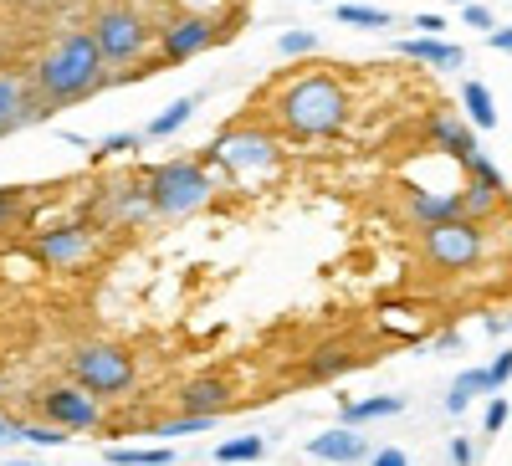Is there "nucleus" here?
<instances>
[{
	"label": "nucleus",
	"mask_w": 512,
	"mask_h": 466,
	"mask_svg": "<svg viewBox=\"0 0 512 466\" xmlns=\"http://www.w3.org/2000/svg\"><path fill=\"white\" fill-rule=\"evenodd\" d=\"M400 410H405V400H400V395H379V400H354V405H344V420H349V426H359V420L400 415Z\"/></svg>",
	"instance_id": "nucleus-19"
},
{
	"label": "nucleus",
	"mask_w": 512,
	"mask_h": 466,
	"mask_svg": "<svg viewBox=\"0 0 512 466\" xmlns=\"http://www.w3.org/2000/svg\"><path fill=\"white\" fill-rule=\"evenodd\" d=\"M93 257V236L82 226H52L36 236V262H47L57 272H72V267H88Z\"/></svg>",
	"instance_id": "nucleus-9"
},
{
	"label": "nucleus",
	"mask_w": 512,
	"mask_h": 466,
	"mask_svg": "<svg viewBox=\"0 0 512 466\" xmlns=\"http://www.w3.org/2000/svg\"><path fill=\"white\" fill-rule=\"evenodd\" d=\"M308 451L323 456V461H359L369 446H364V436H359L354 426H344V431H323V436H313Z\"/></svg>",
	"instance_id": "nucleus-16"
},
{
	"label": "nucleus",
	"mask_w": 512,
	"mask_h": 466,
	"mask_svg": "<svg viewBox=\"0 0 512 466\" xmlns=\"http://www.w3.org/2000/svg\"><path fill=\"white\" fill-rule=\"evenodd\" d=\"M374 466H410V456H405L400 446H384V451L374 456Z\"/></svg>",
	"instance_id": "nucleus-35"
},
{
	"label": "nucleus",
	"mask_w": 512,
	"mask_h": 466,
	"mask_svg": "<svg viewBox=\"0 0 512 466\" xmlns=\"http://www.w3.org/2000/svg\"><path fill=\"white\" fill-rule=\"evenodd\" d=\"M93 36H98L103 62H108L113 72H123L128 62H139V57H144L149 26H144V16H139V11H128V6H108V11L98 16Z\"/></svg>",
	"instance_id": "nucleus-5"
},
{
	"label": "nucleus",
	"mask_w": 512,
	"mask_h": 466,
	"mask_svg": "<svg viewBox=\"0 0 512 466\" xmlns=\"http://www.w3.org/2000/svg\"><path fill=\"white\" fill-rule=\"evenodd\" d=\"M405 57H415V62H431V67H446V72H461V62H466V52L461 47H451V41H441V36H410L405 47H400Z\"/></svg>",
	"instance_id": "nucleus-15"
},
{
	"label": "nucleus",
	"mask_w": 512,
	"mask_h": 466,
	"mask_svg": "<svg viewBox=\"0 0 512 466\" xmlns=\"http://www.w3.org/2000/svg\"><path fill=\"white\" fill-rule=\"evenodd\" d=\"M108 461L113 466H169V461H175V451H169V446H149V451L118 446V451H108Z\"/></svg>",
	"instance_id": "nucleus-21"
},
{
	"label": "nucleus",
	"mask_w": 512,
	"mask_h": 466,
	"mask_svg": "<svg viewBox=\"0 0 512 466\" xmlns=\"http://www.w3.org/2000/svg\"><path fill=\"white\" fill-rule=\"evenodd\" d=\"M441 26H446L441 16H420V31H425V36H441Z\"/></svg>",
	"instance_id": "nucleus-40"
},
{
	"label": "nucleus",
	"mask_w": 512,
	"mask_h": 466,
	"mask_svg": "<svg viewBox=\"0 0 512 466\" xmlns=\"http://www.w3.org/2000/svg\"><path fill=\"white\" fill-rule=\"evenodd\" d=\"M466 405H472V400H466V395H461V390H451V395H446V410H451V415H461V410H466Z\"/></svg>",
	"instance_id": "nucleus-39"
},
{
	"label": "nucleus",
	"mask_w": 512,
	"mask_h": 466,
	"mask_svg": "<svg viewBox=\"0 0 512 466\" xmlns=\"http://www.w3.org/2000/svg\"><path fill=\"white\" fill-rule=\"evenodd\" d=\"M180 405H185V415H216V410H226V405H231V379H221V374L190 379L185 395H180Z\"/></svg>",
	"instance_id": "nucleus-13"
},
{
	"label": "nucleus",
	"mask_w": 512,
	"mask_h": 466,
	"mask_svg": "<svg viewBox=\"0 0 512 466\" xmlns=\"http://www.w3.org/2000/svg\"><path fill=\"white\" fill-rule=\"evenodd\" d=\"M134 144H139V134H113V139H108V144H103L98 154H103V159H108V154H128Z\"/></svg>",
	"instance_id": "nucleus-32"
},
{
	"label": "nucleus",
	"mask_w": 512,
	"mask_h": 466,
	"mask_svg": "<svg viewBox=\"0 0 512 466\" xmlns=\"http://www.w3.org/2000/svg\"><path fill=\"white\" fill-rule=\"evenodd\" d=\"M190 113H195V98H180V103H169L154 123H149V139H164V134H175V129H185V123H190Z\"/></svg>",
	"instance_id": "nucleus-20"
},
{
	"label": "nucleus",
	"mask_w": 512,
	"mask_h": 466,
	"mask_svg": "<svg viewBox=\"0 0 512 466\" xmlns=\"http://www.w3.org/2000/svg\"><path fill=\"white\" fill-rule=\"evenodd\" d=\"M47 113H52L47 98H36L16 72H0V139L26 129V123H41Z\"/></svg>",
	"instance_id": "nucleus-8"
},
{
	"label": "nucleus",
	"mask_w": 512,
	"mask_h": 466,
	"mask_svg": "<svg viewBox=\"0 0 512 466\" xmlns=\"http://www.w3.org/2000/svg\"><path fill=\"white\" fill-rule=\"evenodd\" d=\"M456 390L472 400V395H497V379H492V369H466L461 379H456Z\"/></svg>",
	"instance_id": "nucleus-24"
},
{
	"label": "nucleus",
	"mask_w": 512,
	"mask_h": 466,
	"mask_svg": "<svg viewBox=\"0 0 512 466\" xmlns=\"http://www.w3.org/2000/svg\"><path fill=\"white\" fill-rule=\"evenodd\" d=\"M425 134H431V144H436L441 154H451L456 164H466V159H472V154H482V149H477V134L466 129V123L446 118V113H436L431 123H425Z\"/></svg>",
	"instance_id": "nucleus-12"
},
{
	"label": "nucleus",
	"mask_w": 512,
	"mask_h": 466,
	"mask_svg": "<svg viewBox=\"0 0 512 466\" xmlns=\"http://www.w3.org/2000/svg\"><path fill=\"white\" fill-rule=\"evenodd\" d=\"M205 159L231 164L236 175H256V169H272L277 164V144L267 134H256V129H231V134H221L216 144H210Z\"/></svg>",
	"instance_id": "nucleus-7"
},
{
	"label": "nucleus",
	"mask_w": 512,
	"mask_h": 466,
	"mask_svg": "<svg viewBox=\"0 0 512 466\" xmlns=\"http://www.w3.org/2000/svg\"><path fill=\"white\" fill-rule=\"evenodd\" d=\"M41 410H47V420H57L62 431H88V426H98V395L93 390H82V385H62V390H52L47 400H41Z\"/></svg>",
	"instance_id": "nucleus-10"
},
{
	"label": "nucleus",
	"mask_w": 512,
	"mask_h": 466,
	"mask_svg": "<svg viewBox=\"0 0 512 466\" xmlns=\"http://www.w3.org/2000/svg\"><path fill=\"white\" fill-rule=\"evenodd\" d=\"M277 118L287 123L292 134L303 139H323V134H338V123L349 118V93L344 82L328 77V72H308L282 88L277 98Z\"/></svg>",
	"instance_id": "nucleus-2"
},
{
	"label": "nucleus",
	"mask_w": 512,
	"mask_h": 466,
	"mask_svg": "<svg viewBox=\"0 0 512 466\" xmlns=\"http://www.w3.org/2000/svg\"><path fill=\"white\" fill-rule=\"evenodd\" d=\"M492 379H497V390H502L507 379H512V349H502V354L492 359Z\"/></svg>",
	"instance_id": "nucleus-33"
},
{
	"label": "nucleus",
	"mask_w": 512,
	"mask_h": 466,
	"mask_svg": "<svg viewBox=\"0 0 512 466\" xmlns=\"http://www.w3.org/2000/svg\"><path fill=\"white\" fill-rule=\"evenodd\" d=\"M338 21H344V26L384 31V26H390V11H379V6H338Z\"/></svg>",
	"instance_id": "nucleus-23"
},
{
	"label": "nucleus",
	"mask_w": 512,
	"mask_h": 466,
	"mask_svg": "<svg viewBox=\"0 0 512 466\" xmlns=\"http://www.w3.org/2000/svg\"><path fill=\"white\" fill-rule=\"evenodd\" d=\"M16 466H36V461H16Z\"/></svg>",
	"instance_id": "nucleus-41"
},
{
	"label": "nucleus",
	"mask_w": 512,
	"mask_h": 466,
	"mask_svg": "<svg viewBox=\"0 0 512 466\" xmlns=\"http://www.w3.org/2000/svg\"><path fill=\"white\" fill-rule=\"evenodd\" d=\"M216 41V26L205 16H180L175 26L164 31V62H190L195 52H205Z\"/></svg>",
	"instance_id": "nucleus-11"
},
{
	"label": "nucleus",
	"mask_w": 512,
	"mask_h": 466,
	"mask_svg": "<svg viewBox=\"0 0 512 466\" xmlns=\"http://www.w3.org/2000/svg\"><path fill=\"white\" fill-rule=\"evenodd\" d=\"M451 461H456V466H472V441H466V436L451 441Z\"/></svg>",
	"instance_id": "nucleus-36"
},
{
	"label": "nucleus",
	"mask_w": 512,
	"mask_h": 466,
	"mask_svg": "<svg viewBox=\"0 0 512 466\" xmlns=\"http://www.w3.org/2000/svg\"><path fill=\"white\" fill-rule=\"evenodd\" d=\"M492 47H497V52H512V26H502V31H492Z\"/></svg>",
	"instance_id": "nucleus-37"
},
{
	"label": "nucleus",
	"mask_w": 512,
	"mask_h": 466,
	"mask_svg": "<svg viewBox=\"0 0 512 466\" xmlns=\"http://www.w3.org/2000/svg\"><path fill=\"white\" fill-rule=\"evenodd\" d=\"M21 441H31V446H62L67 431L62 426H21Z\"/></svg>",
	"instance_id": "nucleus-28"
},
{
	"label": "nucleus",
	"mask_w": 512,
	"mask_h": 466,
	"mask_svg": "<svg viewBox=\"0 0 512 466\" xmlns=\"http://www.w3.org/2000/svg\"><path fill=\"white\" fill-rule=\"evenodd\" d=\"M205 426H210V415H185V420H164V426H154V436L159 441H175V436H195Z\"/></svg>",
	"instance_id": "nucleus-25"
},
{
	"label": "nucleus",
	"mask_w": 512,
	"mask_h": 466,
	"mask_svg": "<svg viewBox=\"0 0 512 466\" xmlns=\"http://www.w3.org/2000/svg\"><path fill=\"white\" fill-rule=\"evenodd\" d=\"M466 169V180H482V185H492V190H502V169L487 159V154H472V159H466L461 164Z\"/></svg>",
	"instance_id": "nucleus-27"
},
{
	"label": "nucleus",
	"mask_w": 512,
	"mask_h": 466,
	"mask_svg": "<svg viewBox=\"0 0 512 466\" xmlns=\"http://www.w3.org/2000/svg\"><path fill=\"white\" fill-rule=\"evenodd\" d=\"M256 456H262V441L256 436H236V441L216 446V461H256Z\"/></svg>",
	"instance_id": "nucleus-26"
},
{
	"label": "nucleus",
	"mask_w": 512,
	"mask_h": 466,
	"mask_svg": "<svg viewBox=\"0 0 512 466\" xmlns=\"http://www.w3.org/2000/svg\"><path fill=\"white\" fill-rule=\"evenodd\" d=\"M461 16H466V26H477V31H492V11H487V6H466Z\"/></svg>",
	"instance_id": "nucleus-34"
},
{
	"label": "nucleus",
	"mask_w": 512,
	"mask_h": 466,
	"mask_svg": "<svg viewBox=\"0 0 512 466\" xmlns=\"http://www.w3.org/2000/svg\"><path fill=\"white\" fill-rule=\"evenodd\" d=\"M21 221V190H0V231H11Z\"/></svg>",
	"instance_id": "nucleus-29"
},
{
	"label": "nucleus",
	"mask_w": 512,
	"mask_h": 466,
	"mask_svg": "<svg viewBox=\"0 0 512 466\" xmlns=\"http://www.w3.org/2000/svg\"><path fill=\"white\" fill-rule=\"evenodd\" d=\"M410 216L420 226H446V221H466V205H461V190L451 195H410Z\"/></svg>",
	"instance_id": "nucleus-14"
},
{
	"label": "nucleus",
	"mask_w": 512,
	"mask_h": 466,
	"mask_svg": "<svg viewBox=\"0 0 512 466\" xmlns=\"http://www.w3.org/2000/svg\"><path fill=\"white\" fill-rule=\"evenodd\" d=\"M507 323H512V318H507Z\"/></svg>",
	"instance_id": "nucleus-43"
},
{
	"label": "nucleus",
	"mask_w": 512,
	"mask_h": 466,
	"mask_svg": "<svg viewBox=\"0 0 512 466\" xmlns=\"http://www.w3.org/2000/svg\"><path fill=\"white\" fill-rule=\"evenodd\" d=\"M344 369H354V349L338 344V338H328V344L308 359V379H338Z\"/></svg>",
	"instance_id": "nucleus-17"
},
{
	"label": "nucleus",
	"mask_w": 512,
	"mask_h": 466,
	"mask_svg": "<svg viewBox=\"0 0 512 466\" xmlns=\"http://www.w3.org/2000/svg\"><path fill=\"white\" fill-rule=\"evenodd\" d=\"M118 77L123 72H113L103 62V52H98V36L72 31L47 52V62L36 67V88L47 93L52 108H62V103H77V98H93L98 88H108V82H118Z\"/></svg>",
	"instance_id": "nucleus-1"
},
{
	"label": "nucleus",
	"mask_w": 512,
	"mask_h": 466,
	"mask_svg": "<svg viewBox=\"0 0 512 466\" xmlns=\"http://www.w3.org/2000/svg\"><path fill=\"white\" fill-rule=\"evenodd\" d=\"M497 195L502 190H492V185H482V180H472L461 190V205H466V221H477V216H487V210L497 205Z\"/></svg>",
	"instance_id": "nucleus-22"
},
{
	"label": "nucleus",
	"mask_w": 512,
	"mask_h": 466,
	"mask_svg": "<svg viewBox=\"0 0 512 466\" xmlns=\"http://www.w3.org/2000/svg\"><path fill=\"white\" fill-rule=\"evenodd\" d=\"M456 6H466V0H456Z\"/></svg>",
	"instance_id": "nucleus-42"
},
{
	"label": "nucleus",
	"mask_w": 512,
	"mask_h": 466,
	"mask_svg": "<svg viewBox=\"0 0 512 466\" xmlns=\"http://www.w3.org/2000/svg\"><path fill=\"white\" fill-rule=\"evenodd\" d=\"M313 47H318L313 31H287V36H282V52H287V57H303V52H313Z\"/></svg>",
	"instance_id": "nucleus-30"
},
{
	"label": "nucleus",
	"mask_w": 512,
	"mask_h": 466,
	"mask_svg": "<svg viewBox=\"0 0 512 466\" xmlns=\"http://www.w3.org/2000/svg\"><path fill=\"white\" fill-rule=\"evenodd\" d=\"M11 441H21V426H11V420H0V446H11Z\"/></svg>",
	"instance_id": "nucleus-38"
},
{
	"label": "nucleus",
	"mask_w": 512,
	"mask_h": 466,
	"mask_svg": "<svg viewBox=\"0 0 512 466\" xmlns=\"http://www.w3.org/2000/svg\"><path fill=\"white\" fill-rule=\"evenodd\" d=\"M72 379L93 395H123L134 385V359L113 344H88L72 354Z\"/></svg>",
	"instance_id": "nucleus-4"
},
{
	"label": "nucleus",
	"mask_w": 512,
	"mask_h": 466,
	"mask_svg": "<svg viewBox=\"0 0 512 466\" xmlns=\"http://www.w3.org/2000/svg\"><path fill=\"white\" fill-rule=\"evenodd\" d=\"M482 226L477 221H446V226H425V257H431L436 267L446 272H466L482 262Z\"/></svg>",
	"instance_id": "nucleus-6"
},
{
	"label": "nucleus",
	"mask_w": 512,
	"mask_h": 466,
	"mask_svg": "<svg viewBox=\"0 0 512 466\" xmlns=\"http://www.w3.org/2000/svg\"><path fill=\"white\" fill-rule=\"evenodd\" d=\"M502 426H507V400H502V395H492V405H487V415H482V431H487V436H497Z\"/></svg>",
	"instance_id": "nucleus-31"
},
{
	"label": "nucleus",
	"mask_w": 512,
	"mask_h": 466,
	"mask_svg": "<svg viewBox=\"0 0 512 466\" xmlns=\"http://www.w3.org/2000/svg\"><path fill=\"white\" fill-rule=\"evenodd\" d=\"M461 103H466V113H472V129H482V134L497 129V108H492V93L482 88V82H466Z\"/></svg>",
	"instance_id": "nucleus-18"
},
{
	"label": "nucleus",
	"mask_w": 512,
	"mask_h": 466,
	"mask_svg": "<svg viewBox=\"0 0 512 466\" xmlns=\"http://www.w3.org/2000/svg\"><path fill=\"white\" fill-rule=\"evenodd\" d=\"M144 190H149L154 216H185V210L210 200L216 180H210L205 159H169V164H159V169L144 175Z\"/></svg>",
	"instance_id": "nucleus-3"
}]
</instances>
